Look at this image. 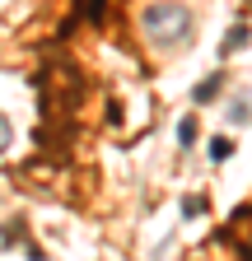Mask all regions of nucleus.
<instances>
[{"label":"nucleus","instance_id":"obj_1","mask_svg":"<svg viewBox=\"0 0 252 261\" xmlns=\"http://www.w3.org/2000/svg\"><path fill=\"white\" fill-rule=\"evenodd\" d=\"M192 28H196L192 10L178 5V0H159V5H149V10L140 14V33H145V42H149L154 51L182 47L187 38H192Z\"/></svg>","mask_w":252,"mask_h":261},{"label":"nucleus","instance_id":"obj_5","mask_svg":"<svg viewBox=\"0 0 252 261\" xmlns=\"http://www.w3.org/2000/svg\"><path fill=\"white\" fill-rule=\"evenodd\" d=\"M215 89H219V75H210L201 89H196V103H206V98H215Z\"/></svg>","mask_w":252,"mask_h":261},{"label":"nucleus","instance_id":"obj_6","mask_svg":"<svg viewBox=\"0 0 252 261\" xmlns=\"http://www.w3.org/2000/svg\"><path fill=\"white\" fill-rule=\"evenodd\" d=\"M201 210H206L201 196H187V201H182V215H201Z\"/></svg>","mask_w":252,"mask_h":261},{"label":"nucleus","instance_id":"obj_4","mask_svg":"<svg viewBox=\"0 0 252 261\" xmlns=\"http://www.w3.org/2000/svg\"><path fill=\"white\" fill-rule=\"evenodd\" d=\"M243 42H247V28H243V23H238V28H234V33H229V38H224V56H229V51H238V47H243Z\"/></svg>","mask_w":252,"mask_h":261},{"label":"nucleus","instance_id":"obj_7","mask_svg":"<svg viewBox=\"0 0 252 261\" xmlns=\"http://www.w3.org/2000/svg\"><path fill=\"white\" fill-rule=\"evenodd\" d=\"M0 149H10V121L0 117Z\"/></svg>","mask_w":252,"mask_h":261},{"label":"nucleus","instance_id":"obj_3","mask_svg":"<svg viewBox=\"0 0 252 261\" xmlns=\"http://www.w3.org/2000/svg\"><path fill=\"white\" fill-rule=\"evenodd\" d=\"M229 154H234V140H229V136H215V140H210V159H215V163H224Z\"/></svg>","mask_w":252,"mask_h":261},{"label":"nucleus","instance_id":"obj_2","mask_svg":"<svg viewBox=\"0 0 252 261\" xmlns=\"http://www.w3.org/2000/svg\"><path fill=\"white\" fill-rule=\"evenodd\" d=\"M196 136H201V130H196V117H182V121H178V140H182V149H192Z\"/></svg>","mask_w":252,"mask_h":261}]
</instances>
